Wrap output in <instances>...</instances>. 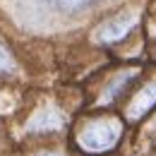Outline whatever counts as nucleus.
<instances>
[{"label": "nucleus", "instance_id": "20e7f679", "mask_svg": "<svg viewBox=\"0 0 156 156\" xmlns=\"http://www.w3.org/2000/svg\"><path fill=\"white\" fill-rule=\"evenodd\" d=\"M154 111H156V67H147L139 82L122 98V118H125V122L137 125L147 115H151Z\"/></svg>", "mask_w": 156, "mask_h": 156}, {"label": "nucleus", "instance_id": "7ed1b4c3", "mask_svg": "<svg viewBox=\"0 0 156 156\" xmlns=\"http://www.w3.org/2000/svg\"><path fill=\"white\" fill-rule=\"evenodd\" d=\"M144 70L147 67L142 62H125V65H120L115 70L106 72L103 75V84H101L98 94L94 96V106L96 108H108V106H113L118 101H122L130 94V89L139 82Z\"/></svg>", "mask_w": 156, "mask_h": 156}, {"label": "nucleus", "instance_id": "1a4fd4ad", "mask_svg": "<svg viewBox=\"0 0 156 156\" xmlns=\"http://www.w3.org/2000/svg\"><path fill=\"white\" fill-rule=\"evenodd\" d=\"M34 156H70L67 151H60V149H41Z\"/></svg>", "mask_w": 156, "mask_h": 156}, {"label": "nucleus", "instance_id": "f8f14e48", "mask_svg": "<svg viewBox=\"0 0 156 156\" xmlns=\"http://www.w3.org/2000/svg\"><path fill=\"white\" fill-rule=\"evenodd\" d=\"M151 7H156V0H151Z\"/></svg>", "mask_w": 156, "mask_h": 156}, {"label": "nucleus", "instance_id": "0eeeda50", "mask_svg": "<svg viewBox=\"0 0 156 156\" xmlns=\"http://www.w3.org/2000/svg\"><path fill=\"white\" fill-rule=\"evenodd\" d=\"M144 39H147V53L151 55V60H156V7H149L144 24H142Z\"/></svg>", "mask_w": 156, "mask_h": 156}, {"label": "nucleus", "instance_id": "f257e3e1", "mask_svg": "<svg viewBox=\"0 0 156 156\" xmlns=\"http://www.w3.org/2000/svg\"><path fill=\"white\" fill-rule=\"evenodd\" d=\"M149 7H151V0H127L118 5L113 12H108L94 24V29L89 31L91 43L98 48H108V51L118 48L120 43L132 39L142 29Z\"/></svg>", "mask_w": 156, "mask_h": 156}, {"label": "nucleus", "instance_id": "423d86ee", "mask_svg": "<svg viewBox=\"0 0 156 156\" xmlns=\"http://www.w3.org/2000/svg\"><path fill=\"white\" fill-rule=\"evenodd\" d=\"M20 72V60H17V53L12 51V46L5 41V36L0 34V77H15Z\"/></svg>", "mask_w": 156, "mask_h": 156}, {"label": "nucleus", "instance_id": "f03ea898", "mask_svg": "<svg viewBox=\"0 0 156 156\" xmlns=\"http://www.w3.org/2000/svg\"><path fill=\"white\" fill-rule=\"evenodd\" d=\"M125 118L113 113H91L75 127V144L87 156H103L118 149L125 135Z\"/></svg>", "mask_w": 156, "mask_h": 156}, {"label": "nucleus", "instance_id": "39448f33", "mask_svg": "<svg viewBox=\"0 0 156 156\" xmlns=\"http://www.w3.org/2000/svg\"><path fill=\"white\" fill-rule=\"evenodd\" d=\"M65 125H67V118L62 113V108H58L53 101H46L24 122V132L27 135H53V132H60Z\"/></svg>", "mask_w": 156, "mask_h": 156}, {"label": "nucleus", "instance_id": "9b49d317", "mask_svg": "<svg viewBox=\"0 0 156 156\" xmlns=\"http://www.w3.org/2000/svg\"><path fill=\"white\" fill-rule=\"evenodd\" d=\"M147 156H156V149H154V151H151V154H147Z\"/></svg>", "mask_w": 156, "mask_h": 156}, {"label": "nucleus", "instance_id": "6e6552de", "mask_svg": "<svg viewBox=\"0 0 156 156\" xmlns=\"http://www.w3.org/2000/svg\"><path fill=\"white\" fill-rule=\"evenodd\" d=\"M43 2L51 5V7H55V10H60V12H77L82 7H89L96 0H43Z\"/></svg>", "mask_w": 156, "mask_h": 156}, {"label": "nucleus", "instance_id": "9d476101", "mask_svg": "<svg viewBox=\"0 0 156 156\" xmlns=\"http://www.w3.org/2000/svg\"><path fill=\"white\" fill-rule=\"evenodd\" d=\"M151 115H154V118H151V125H154V130H156V111L151 113Z\"/></svg>", "mask_w": 156, "mask_h": 156}]
</instances>
